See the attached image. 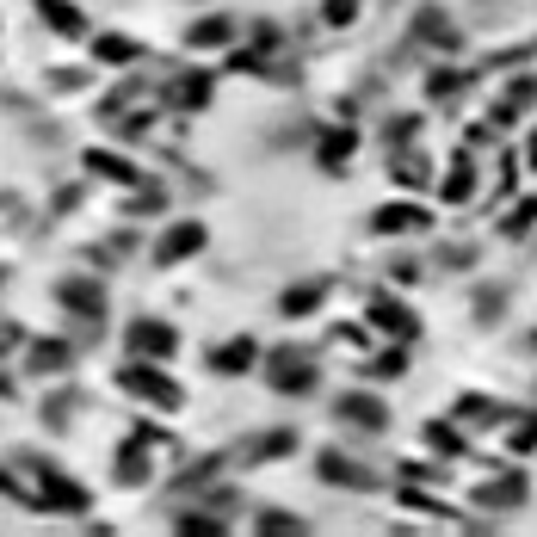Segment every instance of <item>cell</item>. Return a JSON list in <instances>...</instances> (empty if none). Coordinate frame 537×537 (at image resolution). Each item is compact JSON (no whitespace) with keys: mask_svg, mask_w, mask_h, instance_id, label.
<instances>
[{"mask_svg":"<svg viewBox=\"0 0 537 537\" xmlns=\"http://www.w3.org/2000/svg\"><path fill=\"white\" fill-rule=\"evenodd\" d=\"M500 303H507V297L488 291V297H476V315H482V321H494V309H500Z\"/></svg>","mask_w":537,"mask_h":537,"instance_id":"30","label":"cell"},{"mask_svg":"<svg viewBox=\"0 0 537 537\" xmlns=\"http://www.w3.org/2000/svg\"><path fill=\"white\" fill-rule=\"evenodd\" d=\"M198 247H204V223H173L167 241L155 247V266H179L186 254H198Z\"/></svg>","mask_w":537,"mask_h":537,"instance_id":"5","label":"cell"},{"mask_svg":"<svg viewBox=\"0 0 537 537\" xmlns=\"http://www.w3.org/2000/svg\"><path fill=\"white\" fill-rule=\"evenodd\" d=\"M254 358H260V346L241 334V340H229V346H217V352H210V365H217L223 377H241L247 365H254Z\"/></svg>","mask_w":537,"mask_h":537,"instance_id":"8","label":"cell"},{"mask_svg":"<svg viewBox=\"0 0 537 537\" xmlns=\"http://www.w3.org/2000/svg\"><path fill=\"white\" fill-rule=\"evenodd\" d=\"M352 13H358V0H328V25H352Z\"/></svg>","mask_w":537,"mask_h":537,"instance_id":"27","label":"cell"},{"mask_svg":"<svg viewBox=\"0 0 537 537\" xmlns=\"http://www.w3.org/2000/svg\"><path fill=\"white\" fill-rule=\"evenodd\" d=\"M519 500H525V476H519V470L482 488V507H519Z\"/></svg>","mask_w":537,"mask_h":537,"instance_id":"11","label":"cell"},{"mask_svg":"<svg viewBox=\"0 0 537 537\" xmlns=\"http://www.w3.org/2000/svg\"><path fill=\"white\" fill-rule=\"evenodd\" d=\"M352 130H328V136H321V167H328V173H340V161L352 155Z\"/></svg>","mask_w":537,"mask_h":537,"instance_id":"13","label":"cell"},{"mask_svg":"<svg viewBox=\"0 0 537 537\" xmlns=\"http://www.w3.org/2000/svg\"><path fill=\"white\" fill-rule=\"evenodd\" d=\"M513 445H519V451H531V445H537V420H525V426H519V433H513Z\"/></svg>","mask_w":537,"mask_h":537,"instance_id":"31","label":"cell"},{"mask_svg":"<svg viewBox=\"0 0 537 537\" xmlns=\"http://www.w3.org/2000/svg\"><path fill=\"white\" fill-rule=\"evenodd\" d=\"M99 56H105V62H136L142 50H136L130 38H99Z\"/></svg>","mask_w":537,"mask_h":537,"instance_id":"21","label":"cell"},{"mask_svg":"<svg viewBox=\"0 0 537 537\" xmlns=\"http://www.w3.org/2000/svg\"><path fill=\"white\" fill-rule=\"evenodd\" d=\"M315 470H321V482H340V488H377V476H371V470H358V463L340 457V451H321V457H315Z\"/></svg>","mask_w":537,"mask_h":537,"instance_id":"6","label":"cell"},{"mask_svg":"<svg viewBox=\"0 0 537 537\" xmlns=\"http://www.w3.org/2000/svg\"><path fill=\"white\" fill-rule=\"evenodd\" d=\"M173 99H179V105H204V99H210V81H204V75H186V81L173 87Z\"/></svg>","mask_w":537,"mask_h":537,"instance_id":"19","label":"cell"},{"mask_svg":"<svg viewBox=\"0 0 537 537\" xmlns=\"http://www.w3.org/2000/svg\"><path fill=\"white\" fill-rule=\"evenodd\" d=\"M433 445H439V451H463V439L451 433V426H433Z\"/></svg>","mask_w":537,"mask_h":537,"instance_id":"29","label":"cell"},{"mask_svg":"<svg viewBox=\"0 0 537 537\" xmlns=\"http://www.w3.org/2000/svg\"><path fill=\"white\" fill-rule=\"evenodd\" d=\"M266 377H272V389H284V396H309V389H315V358L284 346V352H272V371Z\"/></svg>","mask_w":537,"mask_h":537,"instance_id":"1","label":"cell"},{"mask_svg":"<svg viewBox=\"0 0 537 537\" xmlns=\"http://www.w3.org/2000/svg\"><path fill=\"white\" fill-rule=\"evenodd\" d=\"M87 167H93V173H105V179H136V167H130V161H118V155H87Z\"/></svg>","mask_w":537,"mask_h":537,"instance_id":"20","label":"cell"},{"mask_svg":"<svg viewBox=\"0 0 537 537\" xmlns=\"http://www.w3.org/2000/svg\"><path fill=\"white\" fill-rule=\"evenodd\" d=\"M179 531H186V537H217L223 525H217V519H192V513H186V519H179Z\"/></svg>","mask_w":537,"mask_h":537,"instance_id":"26","label":"cell"},{"mask_svg":"<svg viewBox=\"0 0 537 537\" xmlns=\"http://www.w3.org/2000/svg\"><path fill=\"white\" fill-rule=\"evenodd\" d=\"M38 13L56 25V31H68V38H75V31H81V13L75 7H68V0H38Z\"/></svg>","mask_w":537,"mask_h":537,"instance_id":"14","label":"cell"},{"mask_svg":"<svg viewBox=\"0 0 537 537\" xmlns=\"http://www.w3.org/2000/svg\"><path fill=\"white\" fill-rule=\"evenodd\" d=\"M371 321H377L383 334H402V340L414 334V315H408L402 303H389V297H377V303H371Z\"/></svg>","mask_w":537,"mask_h":537,"instance_id":"10","label":"cell"},{"mask_svg":"<svg viewBox=\"0 0 537 537\" xmlns=\"http://www.w3.org/2000/svg\"><path fill=\"white\" fill-rule=\"evenodd\" d=\"M445 13H420V38H439V44H457V31L451 25H439Z\"/></svg>","mask_w":537,"mask_h":537,"instance_id":"22","label":"cell"},{"mask_svg":"<svg viewBox=\"0 0 537 537\" xmlns=\"http://www.w3.org/2000/svg\"><path fill=\"white\" fill-rule=\"evenodd\" d=\"M284 451H297V433H266L254 451H247V463H260V457H284Z\"/></svg>","mask_w":537,"mask_h":537,"instance_id":"17","label":"cell"},{"mask_svg":"<svg viewBox=\"0 0 537 537\" xmlns=\"http://www.w3.org/2000/svg\"><path fill=\"white\" fill-rule=\"evenodd\" d=\"M321 303V284H297V291H284V315H309Z\"/></svg>","mask_w":537,"mask_h":537,"instance_id":"18","label":"cell"},{"mask_svg":"<svg viewBox=\"0 0 537 537\" xmlns=\"http://www.w3.org/2000/svg\"><path fill=\"white\" fill-rule=\"evenodd\" d=\"M260 531H303V519H291V513H260Z\"/></svg>","mask_w":537,"mask_h":537,"instance_id":"25","label":"cell"},{"mask_svg":"<svg viewBox=\"0 0 537 537\" xmlns=\"http://www.w3.org/2000/svg\"><path fill=\"white\" fill-rule=\"evenodd\" d=\"M56 297H62L68 309H75V315H87L93 328H99V315H105V291H99V284H87V278H68Z\"/></svg>","mask_w":537,"mask_h":537,"instance_id":"7","label":"cell"},{"mask_svg":"<svg viewBox=\"0 0 537 537\" xmlns=\"http://www.w3.org/2000/svg\"><path fill=\"white\" fill-rule=\"evenodd\" d=\"M124 340H130L136 358H173V346H179L167 321H130V334H124Z\"/></svg>","mask_w":537,"mask_h":537,"instance_id":"3","label":"cell"},{"mask_svg":"<svg viewBox=\"0 0 537 537\" xmlns=\"http://www.w3.org/2000/svg\"><path fill=\"white\" fill-rule=\"evenodd\" d=\"M118 383L130 389V396H142V402H155V408H179V389L155 371V365H124L118 371Z\"/></svg>","mask_w":537,"mask_h":537,"instance_id":"2","label":"cell"},{"mask_svg":"<svg viewBox=\"0 0 537 537\" xmlns=\"http://www.w3.org/2000/svg\"><path fill=\"white\" fill-rule=\"evenodd\" d=\"M420 223H426L420 204H383V210H377V229H383V235H402V229H420Z\"/></svg>","mask_w":537,"mask_h":537,"instance_id":"9","label":"cell"},{"mask_svg":"<svg viewBox=\"0 0 537 537\" xmlns=\"http://www.w3.org/2000/svg\"><path fill=\"white\" fill-rule=\"evenodd\" d=\"M340 420L358 426V433H383V426H389V408H383L377 396H358V389H352V396H340Z\"/></svg>","mask_w":537,"mask_h":537,"instance_id":"4","label":"cell"},{"mask_svg":"<svg viewBox=\"0 0 537 537\" xmlns=\"http://www.w3.org/2000/svg\"><path fill=\"white\" fill-rule=\"evenodd\" d=\"M142 476H149V463H142V451L130 445V451H124V470H118V482H142Z\"/></svg>","mask_w":537,"mask_h":537,"instance_id":"24","label":"cell"},{"mask_svg":"<svg viewBox=\"0 0 537 537\" xmlns=\"http://www.w3.org/2000/svg\"><path fill=\"white\" fill-rule=\"evenodd\" d=\"M186 38H192V50H217V44H229V38H235V25H229V19H198V25L186 31Z\"/></svg>","mask_w":537,"mask_h":537,"instance_id":"12","label":"cell"},{"mask_svg":"<svg viewBox=\"0 0 537 537\" xmlns=\"http://www.w3.org/2000/svg\"><path fill=\"white\" fill-rule=\"evenodd\" d=\"M365 371H371V377H402V371H408V352H402V346H389V352H377V358H371Z\"/></svg>","mask_w":537,"mask_h":537,"instance_id":"16","label":"cell"},{"mask_svg":"<svg viewBox=\"0 0 537 537\" xmlns=\"http://www.w3.org/2000/svg\"><path fill=\"white\" fill-rule=\"evenodd\" d=\"M470 186H476V173H470V167H457V173L445 179V198H451V204H457V198H470Z\"/></svg>","mask_w":537,"mask_h":537,"instance_id":"23","label":"cell"},{"mask_svg":"<svg viewBox=\"0 0 537 537\" xmlns=\"http://www.w3.org/2000/svg\"><path fill=\"white\" fill-rule=\"evenodd\" d=\"M62 365H68L62 340H38V346H31V371H62Z\"/></svg>","mask_w":537,"mask_h":537,"instance_id":"15","label":"cell"},{"mask_svg":"<svg viewBox=\"0 0 537 537\" xmlns=\"http://www.w3.org/2000/svg\"><path fill=\"white\" fill-rule=\"evenodd\" d=\"M396 179H408V186H420V179H426V161H414V155H408V161H396Z\"/></svg>","mask_w":537,"mask_h":537,"instance_id":"28","label":"cell"}]
</instances>
